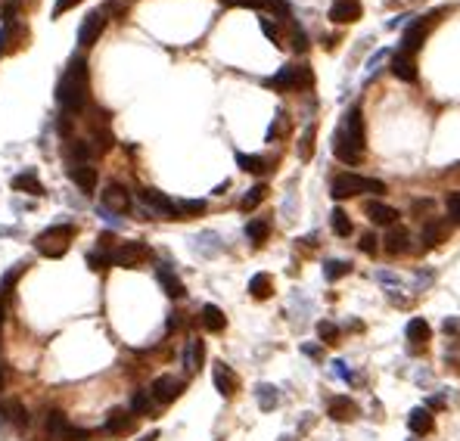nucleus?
<instances>
[{
	"instance_id": "16",
	"label": "nucleus",
	"mask_w": 460,
	"mask_h": 441,
	"mask_svg": "<svg viewBox=\"0 0 460 441\" xmlns=\"http://www.w3.org/2000/svg\"><path fill=\"white\" fill-rule=\"evenodd\" d=\"M407 240H411V233H407L401 224H392L383 236V245H386V252H392V255H401V252L407 249Z\"/></svg>"
},
{
	"instance_id": "8",
	"label": "nucleus",
	"mask_w": 460,
	"mask_h": 441,
	"mask_svg": "<svg viewBox=\"0 0 460 441\" xmlns=\"http://www.w3.org/2000/svg\"><path fill=\"white\" fill-rule=\"evenodd\" d=\"M140 202H143V205H149L153 212L165 215V218H177V202L168 199L165 193H159L156 186H143V190H140Z\"/></svg>"
},
{
	"instance_id": "26",
	"label": "nucleus",
	"mask_w": 460,
	"mask_h": 441,
	"mask_svg": "<svg viewBox=\"0 0 460 441\" xmlns=\"http://www.w3.org/2000/svg\"><path fill=\"white\" fill-rule=\"evenodd\" d=\"M131 426H134V419L125 414V410H112L109 419H106V432L109 435H125V432H131Z\"/></svg>"
},
{
	"instance_id": "23",
	"label": "nucleus",
	"mask_w": 460,
	"mask_h": 441,
	"mask_svg": "<svg viewBox=\"0 0 460 441\" xmlns=\"http://www.w3.org/2000/svg\"><path fill=\"white\" fill-rule=\"evenodd\" d=\"M159 283H162V289H165V295H168V299H184V295H187L184 283L175 277V273H171L168 264H159Z\"/></svg>"
},
{
	"instance_id": "14",
	"label": "nucleus",
	"mask_w": 460,
	"mask_h": 441,
	"mask_svg": "<svg viewBox=\"0 0 460 441\" xmlns=\"http://www.w3.org/2000/svg\"><path fill=\"white\" fill-rule=\"evenodd\" d=\"M364 215L373 221V224H383V227H392V224H398V212H395L392 205H386V202H367L364 205Z\"/></svg>"
},
{
	"instance_id": "21",
	"label": "nucleus",
	"mask_w": 460,
	"mask_h": 441,
	"mask_svg": "<svg viewBox=\"0 0 460 441\" xmlns=\"http://www.w3.org/2000/svg\"><path fill=\"white\" fill-rule=\"evenodd\" d=\"M203 358H205L203 339H190V342H187V348H184V367H187V373H196L199 367H203Z\"/></svg>"
},
{
	"instance_id": "1",
	"label": "nucleus",
	"mask_w": 460,
	"mask_h": 441,
	"mask_svg": "<svg viewBox=\"0 0 460 441\" xmlns=\"http://www.w3.org/2000/svg\"><path fill=\"white\" fill-rule=\"evenodd\" d=\"M333 156L345 165H358L364 156V112L361 106H351L342 115L339 128L333 134Z\"/></svg>"
},
{
	"instance_id": "6",
	"label": "nucleus",
	"mask_w": 460,
	"mask_h": 441,
	"mask_svg": "<svg viewBox=\"0 0 460 441\" xmlns=\"http://www.w3.org/2000/svg\"><path fill=\"white\" fill-rule=\"evenodd\" d=\"M442 16V10H435V13H429V16H423V19H417V22L405 32V53H417V50L423 47V41H426V34H429V28H433V22Z\"/></svg>"
},
{
	"instance_id": "27",
	"label": "nucleus",
	"mask_w": 460,
	"mask_h": 441,
	"mask_svg": "<svg viewBox=\"0 0 460 441\" xmlns=\"http://www.w3.org/2000/svg\"><path fill=\"white\" fill-rule=\"evenodd\" d=\"M249 292H252V299H271V295H274V280H271L268 273H255V277L249 280Z\"/></svg>"
},
{
	"instance_id": "49",
	"label": "nucleus",
	"mask_w": 460,
	"mask_h": 441,
	"mask_svg": "<svg viewBox=\"0 0 460 441\" xmlns=\"http://www.w3.org/2000/svg\"><path fill=\"white\" fill-rule=\"evenodd\" d=\"M224 4H234V6H252V10H264V0H224Z\"/></svg>"
},
{
	"instance_id": "31",
	"label": "nucleus",
	"mask_w": 460,
	"mask_h": 441,
	"mask_svg": "<svg viewBox=\"0 0 460 441\" xmlns=\"http://www.w3.org/2000/svg\"><path fill=\"white\" fill-rule=\"evenodd\" d=\"M236 165H240L243 171H249V175H262V171H268V162H264L262 156H249V153H236Z\"/></svg>"
},
{
	"instance_id": "40",
	"label": "nucleus",
	"mask_w": 460,
	"mask_h": 441,
	"mask_svg": "<svg viewBox=\"0 0 460 441\" xmlns=\"http://www.w3.org/2000/svg\"><path fill=\"white\" fill-rule=\"evenodd\" d=\"M4 414L10 416L16 426H25V423H28V410H25L19 401H10V404H6V407H4Z\"/></svg>"
},
{
	"instance_id": "33",
	"label": "nucleus",
	"mask_w": 460,
	"mask_h": 441,
	"mask_svg": "<svg viewBox=\"0 0 460 441\" xmlns=\"http://www.w3.org/2000/svg\"><path fill=\"white\" fill-rule=\"evenodd\" d=\"M268 233H271V224H268V221H262V218H252V221L246 224V236H249V240H252L255 245L268 240Z\"/></svg>"
},
{
	"instance_id": "29",
	"label": "nucleus",
	"mask_w": 460,
	"mask_h": 441,
	"mask_svg": "<svg viewBox=\"0 0 460 441\" xmlns=\"http://www.w3.org/2000/svg\"><path fill=\"white\" fill-rule=\"evenodd\" d=\"M448 233H451V224H442V221H433L426 230H423V243L426 245H438V243H445L448 240Z\"/></svg>"
},
{
	"instance_id": "41",
	"label": "nucleus",
	"mask_w": 460,
	"mask_h": 441,
	"mask_svg": "<svg viewBox=\"0 0 460 441\" xmlns=\"http://www.w3.org/2000/svg\"><path fill=\"white\" fill-rule=\"evenodd\" d=\"M13 34H16V22H13V19H4V25H0V53L10 50Z\"/></svg>"
},
{
	"instance_id": "46",
	"label": "nucleus",
	"mask_w": 460,
	"mask_h": 441,
	"mask_svg": "<svg viewBox=\"0 0 460 441\" xmlns=\"http://www.w3.org/2000/svg\"><path fill=\"white\" fill-rule=\"evenodd\" d=\"M377 236H373V233H361V243H358V245H361V252H367V255H373V252H377Z\"/></svg>"
},
{
	"instance_id": "36",
	"label": "nucleus",
	"mask_w": 460,
	"mask_h": 441,
	"mask_svg": "<svg viewBox=\"0 0 460 441\" xmlns=\"http://www.w3.org/2000/svg\"><path fill=\"white\" fill-rule=\"evenodd\" d=\"M205 212V202L203 199H181L177 202V218H190V215H203Z\"/></svg>"
},
{
	"instance_id": "10",
	"label": "nucleus",
	"mask_w": 460,
	"mask_h": 441,
	"mask_svg": "<svg viewBox=\"0 0 460 441\" xmlns=\"http://www.w3.org/2000/svg\"><path fill=\"white\" fill-rule=\"evenodd\" d=\"M103 208L112 215H125L128 208H131V193H128L121 184H109L103 190Z\"/></svg>"
},
{
	"instance_id": "19",
	"label": "nucleus",
	"mask_w": 460,
	"mask_h": 441,
	"mask_svg": "<svg viewBox=\"0 0 460 441\" xmlns=\"http://www.w3.org/2000/svg\"><path fill=\"white\" fill-rule=\"evenodd\" d=\"M433 426H435V419L426 407H417V410H411V416H407V429H411L414 435H429Z\"/></svg>"
},
{
	"instance_id": "39",
	"label": "nucleus",
	"mask_w": 460,
	"mask_h": 441,
	"mask_svg": "<svg viewBox=\"0 0 460 441\" xmlns=\"http://www.w3.org/2000/svg\"><path fill=\"white\" fill-rule=\"evenodd\" d=\"M318 336H320L323 345H336V339H339V327L330 323V320H320L318 323Z\"/></svg>"
},
{
	"instance_id": "3",
	"label": "nucleus",
	"mask_w": 460,
	"mask_h": 441,
	"mask_svg": "<svg viewBox=\"0 0 460 441\" xmlns=\"http://www.w3.org/2000/svg\"><path fill=\"white\" fill-rule=\"evenodd\" d=\"M358 193H386V184L383 180H373V177H361V175H336L333 184H330V196L333 199H349V196H358Z\"/></svg>"
},
{
	"instance_id": "20",
	"label": "nucleus",
	"mask_w": 460,
	"mask_h": 441,
	"mask_svg": "<svg viewBox=\"0 0 460 441\" xmlns=\"http://www.w3.org/2000/svg\"><path fill=\"white\" fill-rule=\"evenodd\" d=\"M47 432L56 441H72V426H69L66 414H60V410H50V414H47Z\"/></svg>"
},
{
	"instance_id": "42",
	"label": "nucleus",
	"mask_w": 460,
	"mask_h": 441,
	"mask_svg": "<svg viewBox=\"0 0 460 441\" xmlns=\"http://www.w3.org/2000/svg\"><path fill=\"white\" fill-rule=\"evenodd\" d=\"M314 153V128H308L305 131V137H302V147H299V156L302 158H308Z\"/></svg>"
},
{
	"instance_id": "50",
	"label": "nucleus",
	"mask_w": 460,
	"mask_h": 441,
	"mask_svg": "<svg viewBox=\"0 0 460 441\" xmlns=\"http://www.w3.org/2000/svg\"><path fill=\"white\" fill-rule=\"evenodd\" d=\"M333 373H336V376H342V379H351L349 364H345V360H336V364H333Z\"/></svg>"
},
{
	"instance_id": "35",
	"label": "nucleus",
	"mask_w": 460,
	"mask_h": 441,
	"mask_svg": "<svg viewBox=\"0 0 460 441\" xmlns=\"http://www.w3.org/2000/svg\"><path fill=\"white\" fill-rule=\"evenodd\" d=\"M109 264H112V255H109V252H103V249L88 252V267H90V271H106Z\"/></svg>"
},
{
	"instance_id": "54",
	"label": "nucleus",
	"mask_w": 460,
	"mask_h": 441,
	"mask_svg": "<svg viewBox=\"0 0 460 441\" xmlns=\"http://www.w3.org/2000/svg\"><path fill=\"white\" fill-rule=\"evenodd\" d=\"M0 299H4V295H0ZM0 323H4V301H0Z\"/></svg>"
},
{
	"instance_id": "12",
	"label": "nucleus",
	"mask_w": 460,
	"mask_h": 441,
	"mask_svg": "<svg viewBox=\"0 0 460 441\" xmlns=\"http://www.w3.org/2000/svg\"><path fill=\"white\" fill-rule=\"evenodd\" d=\"M330 19L339 25H349V22H355V19H361V0H336V4L330 6Z\"/></svg>"
},
{
	"instance_id": "4",
	"label": "nucleus",
	"mask_w": 460,
	"mask_h": 441,
	"mask_svg": "<svg viewBox=\"0 0 460 441\" xmlns=\"http://www.w3.org/2000/svg\"><path fill=\"white\" fill-rule=\"evenodd\" d=\"M72 236H75V227H72V224H53V227H47L44 233H38L34 249L47 258H62L69 252Z\"/></svg>"
},
{
	"instance_id": "37",
	"label": "nucleus",
	"mask_w": 460,
	"mask_h": 441,
	"mask_svg": "<svg viewBox=\"0 0 460 441\" xmlns=\"http://www.w3.org/2000/svg\"><path fill=\"white\" fill-rule=\"evenodd\" d=\"M25 267H28L25 262H19V264H13L10 271L4 273V280H0V295H6V292H10V289H13V283H16V280H19V273H22Z\"/></svg>"
},
{
	"instance_id": "13",
	"label": "nucleus",
	"mask_w": 460,
	"mask_h": 441,
	"mask_svg": "<svg viewBox=\"0 0 460 441\" xmlns=\"http://www.w3.org/2000/svg\"><path fill=\"white\" fill-rule=\"evenodd\" d=\"M212 379H215V388H218L224 398H234L236 395V376H234V370H230L227 364H215L212 367Z\"/></svg>"
},
{
	"instance_id": "30",
	"label": "nucleus",
	"mask_w": 460,
	"mask_h": 441,
	"mask_svg": "<svg viewBox=\"0 0 460 441\" xmlns=\"http://www.w3.org/2000/svg\"><path fill=\"white\" fill-rule=\"evenodd\" d=\"M255 398H258V407H262V410H274L277 404H280L277 388H274V386H268V382H262V386L255 388Z\"/></svg>"
},
{
	"instance_id": "52",
	"label": "nucleus",
	"mask_w": 460,
	"mask_h": 441,
	"mask_svg": "<svg viewBox=\"0 0 460 441\" xmlns=\"http://www.w3.org/2000/svg\"><path fill=\"white\" fill-rule=\"evenodd\" d=\"M296 50H299V53H302V50H308V38L302 32H296Z\"/></svg>"
},
{
	"instance_id": "38",
	"label": "nucleus",
	"mask_w": 460,
	"mask_h": 441,
	"mask_svg": "<svg viewBox=\"0 0 460 441\" xmlns=\"http://www.w3.org/2000/svg\"><path fill=\"white\" fill-rule=\"evenodd\" d=\"M351 271V264L349 262H327L323 264V277L333 283V280H339V277H345V273Z\"/></svg>"
},
{
	"instance_id": "56",
	"label": "nucleus",
	"mask_w": 460,
	"mask_h": 441,
	"mask_svg": "<svg viewBox=\"0 0 460 441\" xmlns=\"http://www.w3.org/2000/svg\"><path fill=\"white\" fill-rule=\"evenodd\" d=\"M280 441H296V438H280Z\"/></svg>"
},
{
	"instance_id": "7",
	"label": "nucleus",
	"mask_w": 460,
	"mask_h": 441,
	"mask_svg": "<svg viewBox=\"0 0 460 441\" xmlns=\"http://www.w3.org/2000/svg\"><path fill=\"white\" fill-rule=\"evenodd\" d=\"M147 255H149V249L143 243H121L112 249V264L115 267H137Z\"/></svg>"
},
{
	"instance_id": "47",
	"label": "nucleus",
	"mask_w": 460,
	"mask_h": 441,
	"mask_svg": "<svg viewBox=\"0 0 460 441\" xmlns=\"http://www.w3.org/2000/svg\"><path fill=\"white\" fill-rule=\"evenodd\" d=\"M75 4H81V0H56V6H53V16H62V13H69Z\"/></svg>"
},
{
	"instance_id": "18",
	"label": "nucleus",
	"mask_w": 460,
	"mask_h": 441,
	"mask_svg": "<svg viewBox=\"0 0 460 441\" xmlns=\"http://www.w3.org/2000/svg\"><path fill=\"white\" fill-rule=\"evenodd\" d=\"M69 177L75 180V184L81 186L84 193H93V190H97V168H90L88 162H84V165H72V168H69Z\"/></svg>"
},
{
	"instance_id": "2",
	"label": "nucleus",
	"mask_w": 460,
	"mask_h": 441,
	"mask_svg": "<svg viewBox=\"0 0 460 441\" xmlns=\"http://www.w3.org/2000/svg\"><path fill=\"white\" fill-rule=\"evenodd\" d=\"M56 103L66 112H81L88 103V62L84 56H72L66 75L56 84Z\"/></svg>"
},
{
	"instance_id": "24",
	"label": "nucleus",
	"mask_w": 460,
	"mask_h": 441,
	"mask_svg": "<svg viewBox=\"0 0 460 441\" xmlns=\"http://www.w3.org/2000/svg\"><path fill=\"white\" fill-rule=\"evenodd\" d=\"M405 332H407V342H414V345H426L429 339H433V327H429L423 317H411Z\"/></svg>"
},
{
	"instance_id": "53",
	"label": "nucleus",
	"mask_w": 460,
	"mask_h": 441,
	"mask_svg": "<svg viewBox=\"0 0 460 441\" xmlns=\"http://www.w3.org/2000/svg\"><path fill=\"white\" fill-rule=\"evenodd\" d=\"M137 441H159V432H149V435H140Z\"/></svg>"
},
{
	"instance_id": "25",
	"label": "nucleus",
	"mask_w": 460,
	"mask_h": 441,
	"mask_svg": "<svg viewBox=\"0 0 460 441\" xmlns=\"http://www.w3.org/2000/svg\"><path fill=\"white\" fill-rule=\"evenodd\" d=\"M199 320H203V327L208 330V332H221L227 327V317H224V311H221L218 305H205L203 308V317H199Z\"/></svg>"
},
{
	"instance_id": "43",
	"label": "nucleus",
	"mask_w": 460,
	"mask_h": 441,
	"mask_svg": "<svg viewBox=\"0 0 460 441\" xmlns=\"http://www.w3.org/2000/svg\"><path fill=\"white\" fill-rule=\"evenodd\" d=\"M88 156H90V147H88V143H81V140L72 143V158H78V165L88 162Z\"/></svg>"
},
{
	"instance_id": "51",
	"label": "nucleus",
	"mask_w": 460,
	"mask_h": 441,
	"mask_svg": "<svg viewBox=\"0 0 460 441\" xmlns=\"http://www.w3.org/2000/svg\"><path fill=\"white\" fill-rule=\"evenodd\" d=\"M262 32H264V34H268V38H271V41H274V44H277V41H280V38H277V28H274V25H271V22H268V19H262Z\"/></svg>"
},
{
	"instance_id": "5",
	"label": "nucleus",
	"mask_w": 460,
	"mask_h": 441,
	"mask_svg": "<svg viewBox=\"0 0 460 441\" xmlns=\"http://www.w3.org/2000/svg\"><path fill=\"white\" fill-rule=\"evenodd\" d=\"M314 84V75L308 66H283L274 78H268V88L274 90H308Z\"/></svg>"
},
{
	"instance_id": "48",
	"label": "nucleus",
	"mask_w": 460,
	"mask_h": 441,
	"mask_svg": "<svg viewBox=\"0 0 460 441\" xmlns=\"http://www.w3.org/2000/svg\"><path fill=\"white\" fill-rule=\"evenodd\" d=\"M302 354H308V358H314V360H320V345H311V342H302Z\"/></svg>"
},
{
	"instance_id": "32",
	"label": "nucleus",
	"mask_w": 460,
	"mask_h": 441,
	"mask_svg": "<svg viewBox=\"0 0 460 441\" xmlns=\"http://www.w3.org/2000/svg\"><path fill=\"white\" fill-rule=\"evenodd\" d=\"M330 227H333L336 236H351V221L342 208H333V212H330Z\"/></svg>"
},
{
	"instance_id": "11",
	"label": "nucleus",
	"mask_w": 460,
	"mask_h": 441,
	"mask_svg": "<svg viewBox=\"0 0 460 441\" xmlns=\"http://www.w3.org/2000/svg\"><path fill=\"white\" fill-rule=\"evenodd\" d=\"M149 392H153V398H156L159 404H171L177 395L184 392V386L175 379V376H159V379L153 382V388H149Z\"/></svg>"
},
{
	"instance_id": "17",
	"label": "nucleus",
	"mask_w": 460,
	"mask_h": 441,
	"mask_svg": "<svg viewBox=\"0 0 460 441\" xmlns=\"http://www.w3.org/2000/svg\"><path fill=\"white\" fill-rule=\"evenodd\" d=\"M330 416H333V419H339V423H351V419L358 416V404L351 401L349 395L333 398V401H330Z\"/></svg>"
},
{
	"instance_id": "34",
	"label": "nucleus",
	"mask_w": 460,
	"mask_h": 441,
	"mask_svg": "<svg viewBox=\"0 0 460 441\" xmlns=\"http://www.w3.org/2000/svg\"><path fill=\"white\" fill-rule=\"evenodd\" d=\"M264 196H268V186H264V184H255L252 190H249L246 196H243L240 208H243V212H252L255 205H262V202H264Z\"/></svg>"
},
{
	"instance_id": "15",
	"label": "nucleus",
	"mask_w": 460,
	"mask_h": 441,
	"mask_svg": "<svg viewBox=\"0 0 460 441\" xmlns=\"http://www.w3.org/2000/svg\"><path fill=\"white\" fill-rule=\"evenodd\" d=\"M392 72L398 81H417V62H414V53H405V50H398V53L392 56Z\"/></svg>"
},
{
	"instance_id": "22",
	"label": "nucleus",
	"mask_w": 460,
	"mask_h": 441,
	"mask_svg": "<svg viewBox=\"0 0 460 441\" xmlns=\"http://www.w3.org/2000/svg\"><path fill=\"white\" fill-rule=\"evenodd\" d=\"M13 190H19V193H32V196H44V184H41L38 175H34L32 168L13 177Z\"/></svg>"
},
{
	"instance_id": "28",
	"label": "nucleus",
	"mask_w": 460,
	"mask_h": 441,
	"mask_svg": "<svg viewBox=\"0 0 460 441\" xmlns=\"http://www.w3.org/2000/svg\"><path fill=\"white\" fill-rule=\"evenodd\" d=\"M153 407H156L153 392H147V388H137V392H134V398H131V410H134V414L149 416V414H153Z\"/></svg>"
},
{
	"instance_id": "44",
	"label": "nucleus",
	"mask_w": 460,
	"mask_h": 441,
	"mask_svg": "<svg viewBox=\"0 0 460 441\" xmlns=\"http://www.w3.org/2000/svg\"><path fill=\"white\" fill-rule=\"evenodd\" d=\"M264 10H271L274 16H290V4L286 0H264Z\"/></svg>"
},
{
	"instance_id": "9",
	"label": "nucleus",
	"mask_w": 460,
	"mask_h": 441,
	"mask_svg": "<svg viewBox=\"0 0 460 441\" xmlns=\"http://www.w3.org/2000/svg\"><path fill=\"white\" fill-rule=\"evenodd\" d=\"M103 28H106V16L100 10H93V13H88L84 16V22H81V28H78V44L81 47H93L97 44V38L103 34Z\"/></svg>"
},
{
	"instance_id": "45",
	"label": "nucleus",
	"mask_w": 460,
	"mask_h": 441,
	"mask_svg": "<svg viewBox=\"0 0 460 441\" xmlns=\"http://www.w3.org/2000/svg\"><path fill=\"white\" fill-rule=\"evenodd\" d=\"M448 218L460 224V193H451L448 196Z\"/></svg>"
},
{
	"instance_id": "55",
	"label": "nucleus",
	"mask_w": 460,
	"mask_h": 441,
	"mask_svg": "<svg viewBox=\"0 0 460 441\" xmlns=\"http://www.w3.org/2000/svg\"><path fill=\"white\" fill-rule=\"evenodd\" d=\"M0 388H4V370H0Z\"/></svg>"
}]
</instances>
